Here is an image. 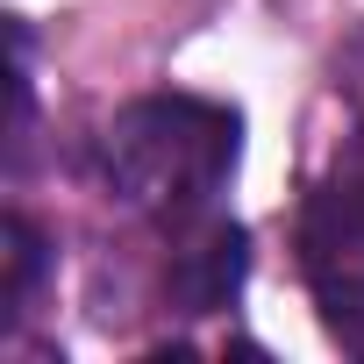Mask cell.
Wrapping results in <instances>:
<instances>
[{"mask_svg": "<svg viewBox=\"0 0 364 364\" xmlns=\"http://www.w3.org/2000/svg\"><path fill=\"white\" fill-rule=\"evenodd\" d=\"M236 107H215V100H193V93H150V100H129L107 136H100V171L114 200H129L136 215H157V222H193L236 164Z\"/></svg>", "mask_w": 364, "mask_h": 364, "instance_id": "obj_1", "label": "cell"}, {"mask_svg": "<svg viewBox=\"0 0 364 364\" xmlns=\"http://www.w3.org/2000/svg\"><path fill=\"white\" fill-rule=\"evenodd\" d=\"M300 250H307V272H314V286H321V300L336 314L364 307V136L343 150V164L307 200Z\"/></svg>", "mask_w": 364, "mask_h": 364, "instance_id": "obj_2", "label": "cell"}, {"mask_svg": "<svg viewBox=\"0 0 364 364\" xmlns=\"http://www.w3.org/2000/svg\"><path fill=\"white\" fill-rule=\"evenodd\" d=\"M243 272H250V243H243V229H236V222H200V229L178 236V250H171L164 300H171L178 314H215V307L236 300Z\"/></svg>", "mask_w": 364, "mask_h": 364, "instance_id": "obj_3", "label": "cell"}, {"mask_svg": "<svg viewBox=\"0 0 364 364\" xmlns=\"http://www.w3.org/2000/svg\"><path fill=\"white\" fill-rule=\"evenodd\" d=\"M43 272H50V243L36 236L29 215H8V314L22 321L43 293Z\"/></svg>", "mask_w": 364, "mask_h": 364, "instance_id": "obj_4", "label": "cell"}]
</instances>
